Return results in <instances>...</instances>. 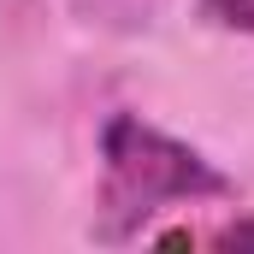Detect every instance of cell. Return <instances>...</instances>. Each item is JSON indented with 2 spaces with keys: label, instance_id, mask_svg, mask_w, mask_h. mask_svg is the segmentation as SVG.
I'll list each match as a JSON object with an SVG mask.
<instances>
[{
  "label": "cell",
  "instance_id": "cell-1",
  "mask_svg": "<svg viewBox=\"0 0 254 254\" xmlns=\"http://www.w3.org/2000/svg\"><path fill=\"white\" fill-rule=\"evenodd\" d=\"M101 160H107L101 213H95V237L101 243L136 237L172 201H207V195L231 190V178L207 154H195L190 142L166 136L160 125H148L136 113H113L107 119V130H101Z\"/></svg>",
  "mask_w": 254,
  "mask_h": 254
},
{
  "label": "cell",
  "instance_id": "cell-3",
  "mask_svg": "<svg viewBox=\"0 0 254 254\" xmlns=\"http://www.w3.org/2000/svg\"><path fill=\"white\" fill-rule=\"evenodd\" d=\"M219 249H254V213L249 219H231V225L219 231Z\"/></svg>",
  "mask_w": 254,
  "mask_h": 254
},
{
  "label": "cell",
  "instance_id": "cell-2",
  "mask_svg": "<svg viewBox=\"0 0 254 254\" xmlns=\"http://www.w3.org/2000/svg\"><path fill=\"white\" fill-rule=\"evenodd\" d=\"M201 18L219 30H243L254 36V0H201Z\"/></svg>",
  "mask_w": 254,
  "mask_h": 254
}]
</instances>
